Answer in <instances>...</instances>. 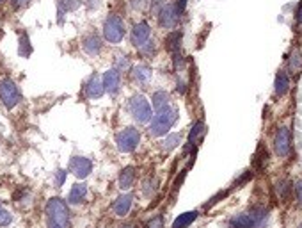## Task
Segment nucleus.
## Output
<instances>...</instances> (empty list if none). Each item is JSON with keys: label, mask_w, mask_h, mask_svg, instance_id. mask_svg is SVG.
<instances>
[{"label": "nucleus", "mask_w": 302, "mask_h": 228, "mask_svg": "<svg viewBox=\"0 0 302 228\" xmlns=\"http://www.w3.org/2000/svg\"><path fill=\"white\" fill-rule=\"evenodd\" d=\"M180 43H181V32H178V31L171 32V34L166 38V47H167V50L174 52V54H176V52L180 50Z\"/></svg>", "instance_id": "obj_22"}, {"label": "nucleus", "mask_w": 302, "mask_h": 228, "mask_svg": "<svg viewBox=\"0 0 302 228\" xmlns=\"http://www.w3.org/2000/svg\"><path fill=\"white\" fill-rule=\"evenodd\" d=\"M59 6H62L64 11H75L77 7L80 6V0H61Z\"/></svg>", "instance_id": "obj_29"}, {"label": "nucleus", "mask_w": 302, "mask_h": 228, "mask_svg": "<svg viewBox=\"0 0 302 228\" xmlns=\"http://www.w3.org/2000/svg\"><path fill=\"white\" fill-rule=\"evenodd\" d=\"M176 119H178V111L171 109V107H166V109H162V111H156V114L153 116L150 129L148 130H150V134L153 137L166 136Z\"/></svg>", "instance_id": "obj_3"}, {"label": "nucleus", "mask_w": 302, "mask_h": 228, "mask_svg": "<svg viewBox=\"0 0 302 228\" xmlns=\"http://www.w3.org/2000/svg\"><path fill=\"white\" fill-rule=\"evenodd\" d=\"M85 194H87V188H85V184H75L72 188V191H69L68 194V201L73 205L80 203V201L85 200Z\"/></svg>", "instance_id": "obj_18"}, {"label": "nucleus", "mask_w": 302, "mask_h": 228, "mask_svg": "<svg viewBox=\"0 0 302 228\" xmlns=\"http://www.w3.org/2000/svg\"><path fill=\"white\" fill-rule=\"evenodd\" d=\"M180 11L176 9L174 4H167V6L162 7V11L158 13V24L160 27L164 29H174L178 25V20H180Z\"/></svg>", "instance_id": "obj_9"}, {"label": "nucleus", "mask_w": 302, "mask_h": 228, "mask_svg": "<svg viewBox=\"0 0 302 228\" xmlns=\"http://www.w3.org/2000/svg\"><path fill=\"white\" fill-rule=\"evenodd\" d=\"M133 182H135V168L133 166L125 168V170L119 173V188H121L123 191H126V189L132 188Z\"/></svg>", "instance_id": "obj_16"}, {"label": "nucleus", "mask_w": 302, "mask_h": 228, "mask_svg": "<svg viewBox=\"0 0 302 228\" xmlns=\"http://www.w3.org/2000/svg\"><path fill=\"white\" fill-rule=\"evenodd\" d=\"M297 22H299V24H302V2H300L299 9H297Z\"/></svg>", "instance_id": "obj_39"}, {"label": "nucleus", "mask_w": 302, "mask_h": 228, "mask_svg": "<svg viewBox=\"0 0 302 228\" xmlns=\"http://www.w3.org/2000/svg\"><path fill=\"white\" fill-rule=\"evenodd\" d=\"M299 228H302V225H300V226H299Z\"/></svg>", "instance_id": "obj_43"}, {"label": "nucleus", "mask_w": 302, "mask_h": 228, "mask_svg": "<svg viewBox=\"0 0 302 228\" xmlns=\"http://www.w3.org/2000/svg\"><path fill=\"white\" fill-rule=\"evenodd\" d=\"M119 86H121V75H119L118 70H109L103 75V88L109 95H115L119 91Z\"/></svg>", "instance_id": "obj_12"}, {"label": "nucleus", "mask_w": 302, "mask_h": 228, "mask_svg": "<svg viewBox=\"0 0 302 228\" xmlns=\"http://www.w3.org/2000/svg\"><path fill=\"white\" fill-rule=\"evenodd\" d=\"M204 134V123L203 121H197L196 125L192 127V130H190L189 134V147H194V144L199 141V137Z\"/></svg>", "instance_id": "obj_23"}, {"label": "nucleus", "mask_w": 302, "mask_h": 228, "mask_svg": "<svg viewBox=\"0 0 302 228\" xmlns=\"http://www.w3.org/2000/svg\"><path fill=\"white\" fill-rule=\"evenodd\" d=\"M139 141H141V134H139V130L133 129V127H126V129H123L121 132H118V136H115L118 150L123 153L133 152L139 147Z\"/></svg>", "instance_id": "obj_4"}, {"label": "nucleus", "mask_w": 302, "mask_h": 228, "mask_svg": "<svg viewBox=\"0 0 302 228\" xmlns=\"http://www.w3.org/2000/svg\"><path fill=\"white\" fill-rule=\"evenodd\" d=\"M263 160L267 162V148L260 147L258 153H256V162H258V166H263Z\"/></svg>", "instance_id": "obj_33"}, {"label": "nucleus", "mask_w": 302, "mask_h": 228, "mask_svg": "<svg viewBox=\"0 0 302 228\" xmlns=\"http://www.w3.org/2000/svg\"><path fill=\"white\" fill-rule=\"evenodd\" d=\"M2 2H4V0H0V4H2Z\"/></svg>", "instance_id": "obj_42"}, {"label": "nucleus", "mask_w": 302, "mask_h": 228, "mask_svg": "<svg viewBox=\"0 0 302 228\" xmlns=\"http://www.w3.org/2000/svg\"><path fill=\"white\" fill-rule=\"evenodd\" d=\"M2 209H4V207H2V205H0V211H2Z\"/></svg>", "instance_id": "obj_41"}, {"label": "nucleus", "mask_w": 302, "mask_h": 228, "mask_svg": "<svg viewBox=\"0 0 302 228\" xmlns=\"http://www.w3.org/2000/svg\"><path fill=\"white\" fill-rule=\"evenodd\" d=\"M180 143H181V134H169V136L162 141V148L166 152H169V150H173V148H176Z\"/></svg>", "instance_id": "obj_24"}, {"label": "nucleus", "mask_w": 302, "mask_h": 228, "mask_svg": "<svg viewBox=\"0 0 302 228\" xmlns=\"http://www.w3.org/2000/svg\"><path fill=\"white\" fill-rule=\"evenodd\" d=\"M82 47H84L85 54H89V55H98L100 52H102V39H100L96 34H91V36H87V38L84 39Z\"/></svg>", "instance_id": "obj_15"}, {"label": "nucleus", "mask_w": 302, "mask_h": 228, "mask_svg": "<svg viewBox=\"0 0 302 228\" xmlns=\"http://www.w3.org/2000/svg\"><path fill=\"white\" fill-rule=\"evenodd\" d=\"M150 36H151V29L146 22H141V24H137L135 27L132 29V43L135 45L137 48H141L144 43H148V41H150Z\"/></svg>", "instance_id": "obj_10"}, {"label": "nucleus", "mask_w": 302, "mask_h": 228, "mask_svg": "<svg viewBox=\"0 0 302 228\" xmlns=\"http://www.w3.org/2000/svg\"><path fill=\"white\" fill-rule=\"evenodd\" d=\"M176 9L180 11V13H183V9H185V6H187V0H176Z\"/></svg>", "instance_id": "obj_37"}, {"label": "nucleus", "mask_w": 302, "mask_h": 228, "mask_svg": "<svg viewBox=\"0 0 302 228\" xmlns=\"http://www.w3.org/2000/svg\"><path fill=\"white\" fill-rule=\"evenodd\" d=\"M130 68V61H128V57H126V55H118V59H115V68L114 70H123V72H125V70H128Z\"/></svg>", "instance_id": "obj_28"}, {"label": "nucleus", "mask_w": 302, "mask_h": 228, "mask_svg": "<svg viewBox=\"0 0 302 228\" xmlns=\"http://www.w3.org/2000/svg\"><path fill=\"white\" fill-rule=\"evenodd\" d=\"M31 0H13V6L14 7H21V6H25V4H29Z\"/></svg>", "instance_id": "obj_38"}, {"label": "nucleus", "mask_w": 302, "mask_h": 228, "mask_svg": "<svg viewBox=\"0 0 302 228\" xmlns=\"http://www.w3.org/2000/svg\"><path fill=\"white\" fill-rule=\"evenodd\" d=\"M0 100L7 109H13L20 102V91H18L16 84L11 78H2L0 80Z\"/></svg>", "instance_id": "obj_7"}, {"label": "nucleus", "mask_w": 302, "mask_h": 228, "mask_svg": "<svg viewBox=\"0 0 302 228\" xmlns=\"http://www.w3.org/2000/svg\"><path fill=\"white\" fill-rule=\"evenodd\" d=\"M274 89H275V95L283 96L288 93L290 89V78L286 75L285 72H279L277 75H275V82H274Z\"/></svg>", "instance_id": "obj_17"}, {"label": "nucleus", "mask_w": 302, "mask_h": 228, "mask_svg": "<svg viewBox=\"0 0 302 228\" xmlns=\"http://www.w3.org/2000/svg\"><path fill=\"white\" fill-rule=\"evenodd\" d=\"M153 41H148V43H144L143 47H141V52H143V54H146V55H150V54H153Z\"/></svg>", "instance_id": "obj_36"}, {"label": "nucleus", "mask_w": 302, "mask_h": 228, "mask_svg": "<svg viewBox=\"0 0 302 228\" xmlns=\"http://www.w3.org/2000/svg\"><path fill=\"white\" fill-rule=\"evenodd\" d=\"M69 170H72L78 178H85V177H89V173L92 171V162L89 159H85V157H75V159H72V162H69Z\"/></svg>", "instance_id": "obj_11"}, {"label": "nucleus", "mask_w": 302, "mask_h": 228, "mask_svg": "<svg viewBox=\"0 0 302 228\" xmlns=\"http://www.w3.org/2000/svg\"><path fill=\"white\" fill-rule=\"evenodd\" d=\"M151 106L156 111H162L166 107H169V93L166 91H155L151 96Z\"/></svg>", "instance_id": "obj_19"}, {"label": "nucleus", "mask_w": 302, "mask_h": 228, "mask_svg": "<svg viewBox=\"0 0 302 228\" xmlns=\"http://www.w3.org/2000/svg\"><path fill=\"white\" fill-rule=\"evenodd\" d=\"M197 214H199L197 211H190V212H185V214H180V218L174 219L173 228H187V226H190V223H194V219L197 218Z\"/></svg>", "instance_id": "obj_20"}, {"label": "nucleus", "mask_w": 302, "mask_h": 228, "mask_svg": "<svg viewBox=\"0 0 302 228\" xmlns=\"http://www.w3.org/2000/svg\"><path fill=\"white\" fill-rule=\"evenodd\" d=\"M119 228H133L132 223H128V225H123V226H119Z\"/></svg>", "instance_id": "obj_40"}, {"label": "nucleus", "mask_w": 302, "mask_h": 228, "mask_svg": "<svg viewBox=\"0 0 302 228\" xmlns=\"http://www.w3.org/2000/svg\"><path fill=\"white\" fill-rule=\"evenodd\" d=\"M66 175H68V171H64V170H57V173H55V185H57V188H61V185L64 184Z\"/></svg>", "instance_id": "obj_32"}, {"label": "nucleus", "mask_w": 302, "mask_h": 228, "mask_svg": "<svg viewBox=\"0 0 302 228\" xmlns=\"http://www.w3.org/2000/svg\"><path fill=\"white\" fill-rule=\"evenodd\" d=\"M11 221H13V216H11L6 209H2V211H0V226H7Z\"/></svg>", "instance_id": "obj_31"}, {"label": "nucleus", "mask_w": 302, "mask_h": 228, "mask_svg": "<svg viewBox=\"0 0 302 228\" xmlns=\"http://www.w3.org/2000/svg\"><path fill=\"white\" fill-rule=\"evenodd\" d=\"M156 184H158L156 178H146V180H144V185H143V193L146 194L148 198L153 196L155 191H156Z\"/></svg>", "instance_id": "obj_27"}, {"label": "nucleus", "mask_w": 302, "mask_h": 228, "mask_svg": "<svg viewBox=\"0 0 302 228\" xmlns=\"http://www.w3.org/2000/svg\"><path fill=\"white\" fill-rule=\"evenodd\" d=\"M103 36L109 43L118 45L121 43L123 38H125V22L121 20L119 16H109L103 24Z\"/></svg>", "instance_id": "obj_6"}, {"label": "nucleus", "mask_w": 302, "mask_h": 228, "mask_svg": "<svg viewBox=\"0 0 302 228\" xmlns=\"http://www.w3.org/2000/svg\"><path fill=\"white\" fill-rule=\"evenodd\" d=\"M103 93H105L103 80H100V77L92 75L89 78L87 84H85V95H87V98H100Z\"/></svg>", "instance_id": "obj_14"}, {"label": "nucleus", "mask_w": 302, "mask_h": 228, "mask_svg": "<svg viewBox=\"0 0 302 228\" xmlns=\"http://www.w3.org/2000/svg\"><path fill=\"white\" fill-rule=\"evenodd\" d=\"M132 203H133L132 194H121L112 205L114 214L118 216V218H125V216L130 212V209H132Z\"/></svg>", "instance_id": "obj_13"}, {"label": "nucleus", "mask_w": 302, "mask_h": 228, "mask_svg": "<svg viewBox=\"0 0 302 228\" xmlns=\"http://www.w3.org/2000/svg\"><path fill=\"white\" fill-rule=\"evenodd\" d=\"M146 228H164V218L160 214L151 218V221L146 223Z\"/></svg>", "instance_id": "obj_30"}, {"label": "nucleus", "mask_w": 302, "mask_h": 228, "mask_svg": "<svg viewBox=\"0 0 302 228\" xmlns=\"http://www.w3.org/2000/svg\"><path fill=\"white\" fill-rule=\"evenodd\" d=\"M133 78H135L137 82H141V84H148L151 78V70L144 65L135 66V68H133Z\"/></svg>", "instance_id": "obj_21"}, {"label": "nucleus", "mask_w": 302, "mask_h": 228, "mask_svg": "<svg viewBox=\"0 0 302 228\" xmlns=\"http://www.w3.org/2000/svg\"><path fill=\"white\" fill-rule=\"evenodd\" d=\"M274 148L281 159H286L292 152V143H290V130L286 127H279L274 136Z\"/></svg>", "instance_id": "obj_8"}, {"label": "nucleus", "mask_w": 302, "mask_h": 228, "mask_svg": "<svg viewBox=\"0 0 302 228\" xmlns=\"http://www.w3.org/2000/svg\"><path fill=\"white\" fill-rule=\"evenodd\" d=\"M275 189H277V194L281 200H286V198L290 196V193H292V184H290L288 180H281L277 182V185H275Z\"/></svg>", "instance_id": "obj_25"}, {"label": "nucleus", "mask_w": 302, "mask_h": 228, "mask_svg": "<svg viewBox=\"0 0 302 228\" xmlns=\"http://www.w3.org/2000/svg\"><path fill=\"white\" fill-rule=\"evenodd\" d=\"M268 211L265 207H252L249 212L238 214L229 219V228H263L267 225Z\"/></svg>", "instance_id": "obj_1"}, {"label": "nucleus", "mask_w": 302, "mask_h": 228, "mask_svg": "<svg viewBox=\"0 0 302 228\" xmlns=\"http://www.w3.org/2000/svg\"><path fill=\"white\" fill-rule=\"evenodd\" d=\"M44 212H47L48 228H68L69 211L64 200H61V198H52V200H48L47 207H44Z\"/></svg>", "instance_id": "obj_2"}, {"label": "nucleus", "mask_w": 302, "mask_h": 228, "mask_svg": "<svg viewBox=\"0 0 302 228\" xmlns=\"http://www.w3.org/2000/svg\"><path fill=\"white\" fill-rule=\"evenodd\" d=\"M295 198H297V203H299V207H302V180H299L295 184Z\"/></svg>", "instance_id": "obj_35"}, {"label": "nucleus", "mask_w": 302, "mask_h": 228, "mask_svg": "<svg viewBox=\"0 0 302 228\" xmlns=\"http://www.w3.org/2000/svg\"><path fill=\"white\" fill-rule=\"evenodd\" d=\"M31 54H32V47H31V43H29L27 34H24L20 38V55L21 57H29Z\"/></svg>", "instance_id": "obj_26"}, {"label": "nucleus", "mask_w": 302, "mask_h": 228, "mask_svg": "<svg viewBox=\"0 0 302 228\" xmlns=\"http://www.w3.org/2000/svg\"><path fill=\"white\" fill-rule=\"evenodd\" d=\"M128 109L137 123H148L151 119V106L143 95H133L128 103Z\"/></svg>", "instance_id": "obj_5"}, {"label": "nucleus", "mask_w": 302, "mask_h": 228, "mask_svg": "<svg viewBox=\"0 0 302 228\" xmlns=\"http://www.w3.org/2000/svg\"><path fill=\"white\" fill-rule=\"evenodd\" d=\"M164 6H166V2H164V0H151V11L155 14H158L160 11H162Z\"/></svg>", "instance_id": "obj_34"}]
</instances>
